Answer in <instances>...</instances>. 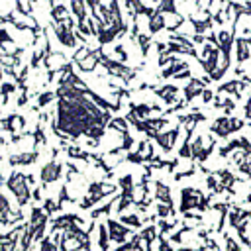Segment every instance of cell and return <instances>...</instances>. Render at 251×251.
<instances>
[{"label": "cell", "instance_id": "obj_1", "mask_svg": "<svg viewBox=\"0 0 251 251\" xmlns=\"http://www.w3.org/2000/svg\"><path fill=\"white\" fill-rule=\"evenodd\" d=\"M10 186H12V190L16 192L20 204H25V202H27V186H25V182H24V176L14 175V176L10 178Z\"/></svg>", "mask_w": 251, "mask_h": 251}, {"label": "cell", "instance_id": "obj_7", "mask_svg": "<svg viewBox=\"0 0 251 251\" xmlns=\"http://www.w3.org/2000/svg\"><path fill=\"white\" fill-rule=\"evenodd\" d=\"M245 114H247V118H251V100L247 102V112Z\"/></svg>", "mask_w": 251, "mask_h": 251}, {"label": "cell", "instance_id": "obj_3", "mask_svg": "<svg viewBox=\"0 0 251 251\" xmlns=\"http://www.w3.org/2000/svg\"><path fill=\"white\" fill-rule=\"evenodd\" d=\"M59 176V167L55 165V163H49L45 169H43V173H41V178L45 180V182H51V180H55Z\"/></svg>", "mask_w": 251, "mask_h": 251}, {"label": "cell", "instance_id": "obj_4", "mask_svg": "<svg viewBox=\"0 0 251 251\" xmlns=\"http://www.w3.org/2000/svg\"><path fill=\"white\" fill-rule=\"evenodd\" d=\"M6 210H8V202H6V198L0 194V216H2V222H6Z\"/></svg>", "mask_w": 251, "mask_h": 251}, {"label": "cell", "instance_id": "obj_5", "mask_svg": "<svg viewBox=\"0 0 251 251\" xmlns=\"http://www.w3.org/2000/svg\"><path fill=\"white\" fill-rule=\"evenodd\" d=\"M124 220V224H131V226H139V220L135 218V216H126V218H122Z\"/></svg>", "mask_w": 251, "mask_h": 251}, {"label": "cell", "instance_id": "obj_6", "mask_svg": "<svg viewBox=\"0 0 251 251\" xmlns=\"http://www.w3.org/2000/svg\"><path fill=\"white\" fill-rule=\"evenodd\" d=\"M226 245H227V249H229V251H239V247H237V245L233 243V239H231V237H227V235H226Z\"/></svg>", "mask_w": 251, "mask_h": 251}, {"label": "cell", "instance_id": "obj_2", "mask_svg": "<svg viewBox=\"0 0 251 251\" xmlns=\"http://www.w3.org/2000/svg\"><path fill=\"white\" fill-rule=\"evenodd\" d=\"M127 233L129 231L124 226H118L116 222H110V239H114V241H126Z\"/></svg>", "mask_w": 251, "mask_h": 251}]
</instances>
